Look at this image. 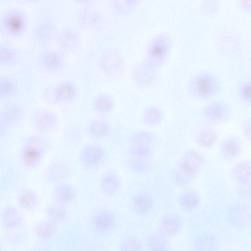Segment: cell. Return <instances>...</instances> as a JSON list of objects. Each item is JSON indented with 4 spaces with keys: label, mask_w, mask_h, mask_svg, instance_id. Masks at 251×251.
Returning <instances> with one entry per match:
<instances>
[{
    "label": "cell",
    "mask_w": 251,
    "mask_h": 251,
    "mask_svg": "<svg viewBox=\"0 0 251 251\" xmlns=\"http://www.w3.org/2000/svg\"><path fill=\"white\" fill-rule=\"evenodd\" d=\"M241 5L242 8L244 10L250 11L251 7V0H242L241 1Z\"/></svg>",
    "instance_id": "cell-46"
},
{
    "label": "cell",
    "mask_w": 251,
    "mask_h": 251,
    "mask_svg": "<svg viewBox=\"0 0 251 251\" xmlns=\"http://www.w3.org/2000/svg\"><path fill=\"white\" fill-rule=\"evenodd\" d=\"M39 66L46 72L56 73L60 71L64 65V58L61 53L53 49L42 51L37 58Z\"/></svg>",
    "instance_id": "cell-14"
},
{
    "label": "cell",
    "mask_w": 251,
    "mask_h": 251,
    "mask_svg": "<svg viewBox=\"0 0 251 251\" xmlns=\"http://www.w3.org/2000/svg\"><path fill=\"white\" fill-rule=\"evenodd\" d=\"M70 172V168L66 163L56 161L51 163L47 167L44 176L48 182L56 183L67 178Z\"/></svg>",
    "instance_id": "cell-23"
},
{
    "label": "cell",
    "mask_w": 251,
    "mask_h": 251,
    "mask_svg": "<svg viewBox=\"0 0 251 251\" xmlns=\"http://www.w3.org/2000/svg\"><path fill=\"white\" fill-rule=\"evenodd\" d=\"M19 58L18 50L14 47L0 44V66H10L16 62Z\"/></svg>",
    "instance_id": "cell-37"
},
{
    "label": "cell",
    "mask_w": 251,
    "mask_h": 251,
    "mask_svg": "<svg viewBox=\"0 0 251 251\" xmlns=\"http://www.w3.org/2000/svg\"><path fill=\"white\" fill-rule=\"evenodd\" d=\"M202 114L204 119L212 125L225 123L231 115V109L227 102L216 100L206 105L202 109Z\"/></svg>",
    "instance_id": "cell-9"
},
{
    "label": "cell",
    "mask_w": 251,
    "mask_h": 251,
    "mask_svg": "<svg viewBox=\"0 0 251 251\" xmlns=\"http://www.w3.org/2000/svg\"><path fill=\"white\" fill-rule=\"evenodd\" d=\"M105 152L100 146L96 144H88L81 150L79 159L81 163L88 168H94L99 166L103 160Z\"/></svg>",
    "instance_id": "cell-16"
},
{
    "label": "cell",
    "mask_w": 251,
    "mask_h": 251,
    "mask_svg": "<svg viewBox=\"0 0 251 251\" xmlns=\"http://www.w3.org/2000/svg\"><path fill=\"white\" fill-rule=\"evenodd\" d=\"M241 100L246 104H250L251 101V83L250 80H244L240 83L238 89Z\"/></svg>",
    "instance_id": "cell-43"
},
{
    "label": "cell",
    "mask_w": 251,
    "mask_h": 251,
    "mask_svg": "<svg viewBox=\"0 0 251 251\" xmlns=\"http://www.w3.org/2000/svg\"><path fill=\"white\" fill-rule=\"evenodd\" d=\"M89 135L95 138H103L110 132V126L105 121L101 120H93L89 122L87 126Z\"/></svg>",
    "instance_id": "cell-36"
},
{
    "label": "cell",
    "mask_w": 251,
    "mask_h": 251,
    "mask_svg": "<svg viewBox=\"0 0 251 251\" xmlns=\"http://www.w3.org/2000/svg\"><path fill=\"white\" fill-rule=\"evenodd\" d=\"M219 243L216 237L210 233L198 235L192 245V251H219Z\"/></svg>",
    "instance_id": "cell-26"
},
{
    "label": "cell",
    "mask_w": 251,
    "mask_h": 251,
    "mask_svg": "<svg viewBox=\"0 0 251 251\" xmlns=\"http://www.w3.org/2000/svg\"><path fill=\"white\" fill-rule=\"evenodd\" d=\"M54 197L55 202L63 205L73 202L76 197L75 188L68 184H58L54 189Z\"/></svg>",
    "instance_id": "cell-29"
},
{
    "label": "cell",
    "mask_w": 251,
    "mask_h": 251,
    "mask_svg": "<svg viewBox=\"0 0 251 251\" xmlns=\"http://www.w3.org/2000/svg\"><path fill=\"white\" fill-rule=\"evenodd\" d=\"M31 123L36 130L40 133H48L57 128L59 119L52 111L46 109H39L32 114Z\"/></svg>",
    "instance_id": "cell-11"
},
{
    "label": "cell",
    "mask_w": 251,
    "mask_h": 251,
    "mask_svg": "<svg viewBox=\"0 0 251 251\" xmlns=\"http://www.w3.org/2000/svg\"><path fill=\"white\" fill-rule=\"evenodd\" d=\"M182 228L183 221L181 217L176 214L169 213L160 219L158 232L169 239L178 235Z\"/></svg>",
    "instance_id": "cell-15"
},
{
    "label": "cell",
    "mask_w": 251,
    "mask_h": 251,
    "mask_svg": "<svg viewBox=\"0 0 251 251\" xmlns=\"http://www.w3.org/2000/svg\"><path fill=\"white\" fill-rule=\"evenodd\" d=\"M100 16L96 10L91 8L82 9L78 15V20L84 26L92 27L100 22Z\"/></svg>",
    "instance_id": "cell-41"
},
{
    "label": "cell",
    "mask_w": 251,
    "mask_h": 251,
    "mask_svg": "<svg viewBox=\"0 0 251 251\" xmlns=\"http://www.w3.org/2000/svg\"><path fill=\"white\" fill-rule=\"evenodd\" d=\"M27 18L23 10L18 8L7 9L0 19V28L4 34L11 37H18L25 31Z\"/></svg>",
    "instance_id": "cell-5"
},
{
    "label": "cell",
    "mask_w": 251,
    "mask_h": 251,
    "mask_svg": "<svg viewBox=\"0 0 251 251\" xmlns=\"http://www.w3.org/2000/svg\"><path fill=\"white\" fill-rule=\"evenodd\" d=\"M17 91L18 85L13 79L6 75H0V99L11 98Z\"/></svg>",
    "instance_id": "cell-38"
},
{
    "label": "cell",
    "mask_w": 251,
    "mask_h": 251,
    "mask_svg": "<svg viewBox=\"0 0 251 251\" xmlns=\"http://www.w3.org/2000/svg\"><path fill=\"white\" fill-rule=\"evenodd\" d=\"M51 100L56 103H68L73 101L77 95V89L72 82L66 81L56 85L52 90Z\"/></svg>",
    "instance_id": "cell-18"
},
{
    "label": "cell",
    "mask_w": 251,
    "mask_h": 251,
    "mask_svg": "<svg viewBox=\"0 0 251 251\" xmlns=\"http://www.w3.org/2000/svg\"><path fill=\"white\" fill-rule=\"evenodd\" d=\"M204 164V158L199 152L193 150L185 151L171 171L173 183L179 187L188 185L198 176Z\"/></svg>",
    "instance_id": "cell-1"
},
{
    "label": "cell",
    "mask_w": 251,
    "mask_h": 251,
    "mask_svg": "<svg viewBox=\"0 0 251 251\" xmlns=\"http://www.w3.org/2000/svg\"><path fill=\"white\" fill-rule=\"evenodd\" d=\"M7 128L0 118V140L3 139L6 136Z\"/></svg>",
    "instance_id": "cell-45"
},
{
    "label": "cell",
    "mask_w": 251,
    "mask_h": 251,
    "mask_svg": "<svg viewBox=\"0 0 251 251\" xmlns=\"http://www.w3.org/2000/svg\"><path fill=\"white\" fill-rule=\"evenodd\" d=\"M99 64L103 73L112 78L120 76L125 70V63L122 55L113 49H107L101 53Z\"/></svg>",
    "instance_id": "cell-6"
},
{
    "label": "cell",
    "mask_w": 251,
    "mask_h": 251,
    "mask_svg": "<svg viewBox=\"0 0 251 251\" xmlns=\"http://www.w3.org/2000/svg\"><path fill=\"white\" fill-rule=\"evenodd\" d=\"M242 129L246 139L250 140L251 136V122L250 120H246L244 122L242 126Z\"/></svg>",
    "instance_id": "cell-44"
},
{
    "label": "cell",
    "mask_w": 251,
    "mask_h": 251,
    "mask_svg": "<svg viewBox=\"0 0 251 251\" xmlns=\"http://www.w3.org/2000/svg\"><path fill=\"white\" fill-rule=\"evenodd\" d=\"M90 223L93 229L97 233L107 235L115 230L118 221L112 211L108 209H101L93 214Z\"/></svg>",
    "instance_id": "cell-7"
},
{
    "label": "cell",
    "mask_w": 251,
    "mask_h": 251,
    "mask_svg": "<svg viewBox=\"0 0 251 251\" xmlns=\"http://www.w3.org/2000/svg\"><path fill=\"white\" fill-rule=\"evenodd\" d=\"M48 147V143L42 136L36 134L27 136L20 150L21 164L26 169L35 168L44 158Z\"/></svg>",
    "instance_id": "cell-2"
},
{
    "label": "cell",
    "mask_w": 251,
    "mask_h": 251,
    "mask_svg": "<svg viewBox=\"0 0 251 251\" xmlns=\"http://www.w3.org/2000/svg\"><path fill=\"white\" fill-rule=\"evenodd\" d=\"M56 35L55 23L47 18L39 20L32 30L33 39L37 43L41 45L50 43Z\"/></svg>",
    "instance_id": "cell-12"
},
{
    "label": "cell",
    "mask_w": 251,
    "mask_h": 251,
    "mask_svg": "<svg viewBox=\"0 0 251 251\" xmlns=\"http://www.w3.org/2000/svg\"><path fill=\"white\" fill-rule=\"evenodd\" d=\"M16 201L21 209L26 212H32L38 207L39 198L34 190L25 188L21 189L18 193Z\"/></svg>",
    "instance_id": "cell-24"
},
{
    "label": "cell",
    "mask_w": 251,
    "mask_h": 251,
    "mask_svg": "<svg viewBox=\"0 0 251 251\" xmlns=\"http://www.w3.org/2000/svg\"><path fill=\"white\" fill-rule=\"evenodd\" d=\"M154 207L152 198L148 193L140 191L135 194L131 200V207L133 212L138 216L149 214Z\"/></svg>",
    "instance_id": "cell-21"
},
{
    "label": "cell",
    "mask_w": 251,
    "mask_h": 251,
    "mask_svg": "<svg viewBox=\"0 0 251 251\" xmlns=\"http://www.w3.org/2000/svg\"><path fill=\"white\" fill-rule=\"evenodd\" d=\"M232 176L236 183L238 193L248 197L251 186V165L249 161H242L236 164L232 169Z\"/></svg>",
    "instance_id": "cell-10"
},
{
    "label": "cell",
    "mask_w": 251,
    "mask_h": 251,
    "mask_svg": "<svg viewBox=\"0 0 251 251\" xmlns=\"http://www.w3.org/2000/svg\"><path fill=\"white\" fill-rule=\"evenodd\" d=\"M157 68L146 60L137 63L133 67L132 76L137 85L141 87L150 86L156 76Z\"/></svg>",
    "instance_id": "cell-13"
},
{
    "label": "cell",
    "mask_w": 251,
    "mask_h": 251,
    "mask_svg": "<svg viewBox=\"0 0 251 251\" xmlns=\"http://www.w3.org/2000/svg\"><path fill=\"white\" fill-rule=\"evenodd\" d=\"M155 134L148 130H140L134 133L129 140L130 147H143L153 148L156 142Z\"/></svg>",
    "instance_id": "cell-33"
},
{
    "label": "cell",
    "mask_w": 251,
    "mask_h": 251,
    "mask_svg": "<svg viewBox=\"0 0 251 251\" xmlns=\"http://www.w3.org/2000/svg\"><path fill=\"white\" fill-rule=\"evenodd\" d=\"M218 139L217 131L211 128L201 130L196 135L195 140L197 144L204 149L213 148Z\"/></svg>",
    "instance_id": "cell-32"
},
{
    "label": "cell",
    "mask_w": 251,
    "mask_h": 251,
    "mask_svg": "<svg viewBox=\"0 0 251 251\" xmlns=\"http://www.w3.org/2000/svg\"><path fill=\"white\" fill-rule=\"evenodd\" d=\"M137 0H113L110 1L111 9L116 14L125 15L132 12L138 4Z\"/></svg>",
    "instance_id": "cell-39"
},
{
    "label": "cell",
    "mask_w": 251,
    "mask_h": 251,
    "mask_svg": "<svg viewBox=\"0 0 251 251\" xmlns=\"http://www.w3.org/2000/svg\"><path fill=\"white\" fill-rule=\"evenodd\" d=\"M119 251H144L141 240L137 237L130 235L124 237L120 242Z\"/></svg>",
    "instance_id": "cell-42"
},
{
    "label": "cell",
    "mask_w": 251,
    "mask_h": 251,
    "mask_svg": "<svg viewBox=\"0 0 251 251\" xmlns=\"http://www.w3.org/2000/svg\"><path fill=\"white\" fill-rule=\"evenodd\" d=\"M169 239L157 233L150 234L146 240V246L148 251H171Z\"/></svg>",
    "instance_id": "cell-30"
},
{
    "label": "cell",
    "mask_w": 251,
    "mask_h": 251,
    "mask_svg": "<svg viewBox=\"0 0 251 251\" xmlns=\"http://www.w3.org/2000/svg\"><path fill=\"white\" fill-rule=\"evenodd\" d=\"M219 79L209 72H201L195 75L188 84L191 95L199 99H207L216 95L220 91Z\"/></svg>",
    "instance_id": "cell-3"
},
{
    "label": "cell",
    "mask_w": 251,
    "mask_h": 251,
    "mask_svg": "<svg viewBox=\"0 0 251 251\" xmlns=\"http://www.w3.org/2000/svg\"><path fill=\"white\" fill-rule=\"evenodd\" d=\"M113 98L109 94L102 93L98 95L94 100L93 107L94 110L100 114L110 112L114 107Z\"/></svg>",
    "instance_id": "cell-35"
},
{
    "label": "cell",
    "mask_w": 251,
    "mask_h": 251,
    "mask_svg": "<svg viewBox=\"0 0 251 251\" xmlns=\"http://www.w3.org/2000/svg\"><path fill=\"white\" fill-rule=\"evenodd\" d=\"M250 207L244 203L231 205L226 211V220L228 225L237 230L247 228L251 224Z\"/></svg>",
    "instance_id": "cell-8"
},
{
    "label": "cell",
    "mask_w": 251,
    "mask_h": 251,
    "mask_svg": "<svg viewBox=\"0 0 251 251\" xmlns=\"http://www.w3.org/2000/svg\"><path fill=\"white\" fill-rule=\"evenodd\" d=\"M180 208L188 213L196 211L200 206L201 199L199 194L195 190L189 189L182 192L178 199Z\"/></svg>",
    "instance_id": "cell-25"
},
{
    "label": "cell",
    "mask_w": 251,
    "mask_h": 251,
    "mask_svg": "<svg viewBox=\"0 0 251 251\" xmlns=\"http://www.w3.org/2000/svg\"><path fill=\"white\" fill-rule=\"evenodd\" d=\"M47 219L58 225L65 222L68 218V213L65 205L57 202L49 204L45 210Z\"/></svg>",
    "instance_id": "cell-31"
},
{
    "label": "cell",
    "mask_w": 251,
    "mask_h": 251,
    "mask_svg": "<svg viewBox=\"0 0 251 251\" xmlns=\"http://www.w3.org/2000/svg\"><path fill=\"white\" fill-rule=\"evenodd\" d=\"M164 119L162 109L157 106L151 105L145 108L142 114L143 123L149 126H156L162 123Z\"/></svg>",
    "instance_id": "cell-34"
},
{
    "label": "cell",
    "mask_w": 251,
    "mask_h": 251,
    "mask_svg": "<svg viewBox=\"0 0 251 251\" xmlns=\"http://www.w3.org/2000/svg\"><path fill=\"white\" fill-rule=\"evenodd\" d=\"M129 165L130 169L138 174H144L149 172L152 167V158H144L131 157Z\"/></svg>",
    "instance_id": "cell-40"
},
{
    "label": "cell",
    "mask_w": 251,
    "mask_h": 251,
    "mask_svg": "<svg viewBox=\"0 0 251 251\" xmlns=\"http://www.w3.org/2000/svg\"><path fill=\"white\" fill-rule=\"evenodd\" d=\"M0 251H2V246H1L0 242Z\"/></svg>",
    "instance_id": "cell-47"
},
{
    "label": "cell",
    "mask_w": 251,
    "mask_h": 251,
    "mask_svg": "<svg viewBox=\"0 0 251 251\" xmlns=\"http://www.w3.org/2000/svg\"><path fill=\"white\" fill-rule=\"evenodd\" d=\"M0 221L7 230H15L22 227L24 218L19 210L12 204L4 206L0 212Z\"/></svg>",
    "instance_id": "cell-17"
},
{
    "label": "cell",
    "mask_w": 251,
    "mask_h": 251,
    "mask_svg": "<svg viewBox=\"0 0 251 251\" xmlns=\"http://www.w3.org/2000/svg\"><path fill=\"white\" fill-rule=\"evenodd\" d=\"M57 225L46 219L36 222L32 228L35 237L42 241H48L55 235Z\"/></svg>",
    "instance_id": "cell-28"
},
{
    "label": "cell",
    "mask_w": 251,
    "mask_h": 251,
    "mask_svg": "<svg viewBox=\"0 0 251 251\" xmlns=\"http://www.w3.org/2000/svg\"><path fill=\"white\" fill-rule=\"evenodd\" d=\"M56 37L59 47L66 52L75 51L80 44L78 33L71 27L64 28L58 33Z\"/></svg>",
    "instance_id": "cell-19"
},
{
    "label": "cell",
    "mask_w": 251,
    "mask_h": 251,
    "mask_svg": "<svg viewBox=\"0 0 251 251\" xmlns=\"http://www.w3.org/2000/svg\"><path fill=\"white\" fill-rule=\"evenodd\" d=\"M121 186V180L118 175L113 171H108L101 176L100 187L101 192L107 196L115 194Z\"/></svg>",
    "instance_id": "cell-27"
},
{
    "label": "cell",
    "mask_w": 251,
    "mask_h": 251,
    "mask_svg": "<svg viewBox=\"0 0 251 251\" xmlns=\"http://www.w3.org/2000/svg\"><path fill=\"white\" fill-rule=\"evenodd\" d=\"M172 40L166 33H159L149 42L146 51V60L154 67L162 66L166 61L172 47Z\"/></svg>",
    "instance_id": "cell-4"
},
{
    "label": "cell",
    "mask_w": 251,
    "mask_h": 251,
    "mask_svg": "<svg viewBox=\"0 0 251 251\" xmlns=\"http://www.w3.org/2000/svg\"><path fill=\"white\" fill-rule=\"evenodd\" d=\"M24 115L23 107L17 102L9 103L0 110V118L7 128L18 125Z\"/></svg>",
    "instance_id": "cell-20"
},
{
    "label": "cell",
    "mask_w": 251,
    "mask_h": 251,
    "mask_svg": "<svg viewBox=\"0 0 251 251\" xmlns=\"http://www.w3.org/2000/svg\"><path fill=\"white\" fill-rule=\"evenodd\" d=\"M242 148L239 138L235 135H230L222 142L220 148V154L226 161H231L236 158L241 153Z\"/></svg>",
    "instance_id": "cell-22"
}]
</instances>
